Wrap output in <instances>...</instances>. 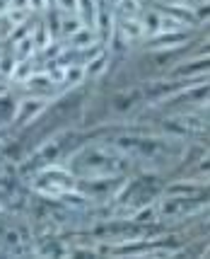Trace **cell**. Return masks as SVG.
<instances>
[{
    "mask_svg": "<svg viewBox=\"0 0 210 259\" xmlns=\"http://www.w3.org/2000/svg\"><path fill=\"white\" fill-rule=\"evenodd\" d=\"M48 109V102L41 95H34V97H27V100L17 102V112H15V124L17 126H27L36 121L41 114Z\"/></svg>",
    "mask_w": 210,
    "mask_h": 259,
    "instance_id": "ba28073f",
    "label": "cell"
},
{
    "mask_svg": "<svg viewBox=\"0 0 210 259\" xmlns=\"http://www.w3.org/2000/svg\"><path fill=\"white\" fill-rule=\"evenodd\" d=\"M104 3H107V5H109V8H114V5H116V3H119V0H104Z\"/></svg>",
    "mask_w": 210,
    "mask_h": 259,
    "instance_id": "484cf974",
    "label": "cell"
},
{
    "mask_svg": "<svg viewBox=\"0 0 210 259\" xmlns=\"http://www.w3.org/2000/svg\"><path fill=\"white\" fill-rule=\"evenodd\" d=\"M188 44V34L186 29H181V32H160L152 36V44L150 49L152 51H172V49H179V46H186Z\"/></svg>",
    "mask_w": 210,
    "mask_h": 259,
    "instance_id": "9c48e42d",
    "label": "cell"
},
{
    "mask_svg": "<svg viewBox=\"0 0 210 259\" xmlns=\"http://www.w3.org/2000/svg\"><path fill=\"white\" fill-rule=\"evenodd\" d=\"M150 3H155V0H150Z\"/></svg>",
    "mask_w": 210,
    "mask_h": 259,
    "instance_id": "83f0119b",
    "label": "cell"
},
{
    "mask_svg": "<svg viewBox=\"0 0 210 259\" xmlns=\"http://www.w3.org/2000/svg\"><path fill=\"white\" fill-rule=\"evenodd\" d=\"M119 32H121V36L126 39V41H133V39L145 36V29H143V24H140L138 17H131V20H123L121 17V22H119Z\"/></svg>",
    "mask_w": 210,
    "mask_h": 259,
    "instance_id": "2e32d148",
    "label": "cell"
},
{
    "mask_svg": "<svg viewBox=\"0 0 210 259\" xmlns=\"http://www.w3.org/2000/svg\"><path fill=\"white\" fill-rule=\"evenodd\" d=\"M29 36H32L34 46H39V49H44V46L51 44V32H48V27H46V24H36V27H32Z\"/></svg>",
    "mask_w": 210,
    "mask_h": 259,
    "instance_id": "ffe728a7",
    "label": "cell"
},
{
    "mask_svg": "<svg viewBox=\"0 0 210 259\" xmlns=\"http://www.w3.org/2000/svg\"><path fill=\"white\" fill-rule=\"evenodd\" d=\"M32 242L27 237V230L22 226H5L0 230V254H10V257H22L27 252H32Z\"/></svg>",
    "mask_w": 210,
    "mask_h": 259,
    "instance_id": "52a82bcc",
    "label": "cell"
},
{
    "mask_svg": "<svg viewBox=\"0 0 210 259\" xmlns=\"http://www.w3.org/2000/svg\"><path fill=\"white\" fill-rule=\"evenodd\" d=\"M111 146L119 148L131 162H138L145 169H160L177 165L186 155V141L174 136H147V134H123L111 138Z\"/></svg>",
    "mask_w": 210,
    "mask_h": 259,
    "instance_id": "7a4b0ae2",
    "label": "cell"
},
{
    "mask_svg": "<svg viewBox=\"0 0 210 259\" xmlns=\"http://www.w3.org/2000/svg\"><path fill=\"white\" fill-rule=\"evenodd\" d=\"M0 211H3V203H0Z\"/></svg>",
    "mask_w": 210,
    "mask_h": 259,
    "instance_id": "4316f807",
    "label": "cell"
},
{
    "mask_svg": "<svg viewBox=\"0 0 210 259\" xmlns=\"http://www.w3.org/2000/svg\"><path fill=\"white\" fill-rule=\"evenodd\" d=\"M167 15H172L174 20H179L181 24H186V27H193V24H198V20H196V12H193V8L191 5H181V3H169L165 8Z\"/></svg>",
    "mask_w": 210,
    "mask_h": 259,
    "instance_id": "7c38bea8",
    "label": "cell"
},
{
    "mask_svg": "<svg viewBox=\"0 0 210 259\" xmlns=\"http://www.w3.org/2000/svg\"><path fill=\"white\" fill-rule=\"evenodd\" d=\"M8 34H12V27H10V22L5 20V15H0V39H5Z\"/></svg>",
    "mask_w": 210,
    "mask_h": 259,
    "instance_id": "cb8c5ba5",
    "label": "cell"
},
{
    "mask_svg": "<svg viewBox=\"0 0 210 259\" xmlns=\"http://www.w3.org/2000/svg\"><path fill=\"white\" fill-rule=\"evenodd\" d=\"M32 252H36L39 257H70L73 254V249L66 247L58 237H46L41 245L32 247Z\"/></svg>",
    "mask_w": 210,
    "mask_h": 259,
    "instance_id": "8fae6325",
    "label": "cell"
},
{
    "mask_svg": "<svg viewBox=\"0 0 210 259\" xmlns=\"http://www.w3.org/2000/svg\"><path fill=\"white\" fill-rule=\"evenodd\" d=\"M15 112H17V100L8 97V92L0 95V128L15 124Z\"/></svg>",
    "mask_w": 210,
    "mask_h": 259,
    "instance_id": "9a60e30c",
    "label": "cell"
},
{
    "mask_svg": "<svg viewBox=\"0 0 210 259\" xmlns=\"http://www.w3.org/2000/svg\"><path fill=\"white\" fill-rule=\"evenodd\" d=\"M8 8H10V0H0V15H5Z\"/></svg>",
    "mask_w": 210,
    "mask_h": 259,
    "instance_id": "d4e9b609",
    "label": "cell"
},
{
    "mask_svg": "<svg viewBox=\"0 0 210 259\" xmlns=\"http://www.w3.org/2000/svg\"><path fill=\"white\" fill-rule=\"evenodd\" d=\"M205 128H208V121L200 114L181 112V114H174V116L165 119V134L174 136L179 141H186V138H193V136H203Z\"/></svg>",
    "mask_w": 210,
    "mask_h": 259,
    "instance_id": "8992f818",
    "label": "cell"
},
{
    "mask_svg": "<svg viewBox=\"0 0 210 259\" xmlns=\"http://www.w3.org/2000/svg\"><path fill=\"white\" fill-rule=\"evenodd\" d=\"M27 17H29V10H27V8H8V12H5V20L10 22L12 32H15L17 27H22V24L27 22Z\"/></svg>",
    "mask_w": 210,
    "mask_h": 259,
    "instance_id": "d6986e66",
    "label": "cell"
},
{
    "mask_svg": "<svg viewBox=\"0 0 210 259\" xmlns=\"http://www.w3.org/2000/svg\"><path fill=\"white\" fill-rule=\"evenodd\" d=\"M99 8L101 5H97V0H78L75 15H78L80 24L87 27V29H94L97 27V17H99Z\"/></svg>",
    "mask_w": 210,
    "mask_h": 259,
    "instance_id": "30bf717a",
    "label": "cell"
},
{
    "mask_svg": "<svg viewBox=\"0 0 210 259\" xmlns=\"http://www.w3.org/2000/svg\"><path fill=\"white\" fill-rule=\"evenodd\" d=\"M24 85H27L32 92H41V90H44L46 95H48V92L54 90L56 82H54V75H48V73H32L29 78L24 80Z\"/></svg>",
    "mask_w": 210,
    "mask_h": 259,
    "instance_id": "5bb4252c",
    "label": "cell"
},
{
    "mask_svg": "<svg viewBox=\"0 0 210 259\" xmlns=\"http://www.w3.org/2000/svg\"><path fill=\"white\" fill-rule=\"evenodd\" d=\"M56 5L61 8V12H75L78 0H56Z\"/></svg>",
    "mask_w": 210,
    "mask_h": 259,
    "instance_id": "603a6c76",
    "label": "cell"
},
{
    "mask_svg": "<svg viewBox=\"0 0 210 259\" xmlns=\"http://www.w3.org/2000/svg\"><path fill=\"white\" fill-rule=\"evenodd\" d=\"M15 54H12V58L15 61H29L34 54V41H32V36L27 34V36H22L17 44H15V49H12Z\"/></svg>",
    "mask_w": 210,
    "mask_h": 259,
    "instance_id": "ac0fdd59",
    "label": "cell"
},
{
    "mask_svg": "<svg viewBox=\"0 0 210 259\" xmlns=\"http://www.w3.org/2000/svg\"><path fill=\"white\" fill-rule=\"evenodd\" d=\"M140 24H143V29H145V34H147V36H155V34L160 32V12H157V10H147V15L140 20Z\"/></svg>",
    "mask_w": 210,
    "mask_h": 259,
    "instance_id": "44dd1931",
    "label": "cell"
},
{
    "mask_svg": "<svg viewBox=\"0 0 210 259\" xmlns=\"http://www.w3.org/2000/svg\"><path fill=\"white\" fill-rule=\"evenodd\" d=\"M162 182H160V175L155 169H147L145 175H138L128 180L126 184H121L116 194H114V201L119 206V218H131L138 208H143L147 203L157 201V196L162 194Z\"/></svg>",
    "mask_w": 210,
    "mask_h": 259,
    "instance_id": "3957f363",
    "label": "cell"
},
{
    "mask_svg": "<svg viewBox=\"0 0 210 259\" xmlns=\"http://www.w3.org/2000/svg\"><path fill=\"white\" fill-rule=\"evenodd\" d=\"M34 194L44 196V199H58L61 194L70 192L78 187V180L73 177V172L66 167V165H46V167H39L34 172L32 182H29Z\"/></svg>",
    "mask_w": 210,
    "mask_h": 259,
    "instance_id": "277c9868",
    "label": "cell"
},
{
    "mask_svg": "<svg viewBox=\"0 0 210 259\" xmlns=\"http://www.w3.org/2000/svg\"><path fill=\"white\" fill-rule=\"evenodd\" d=\"M191 75H208V56H200L196 61H188L186 66H179L174 70V78H191Z\"/></svg>",
    "mask_w": 210,
    "mask_h": 259,
    "instance_id": "4fadbf2b",
    "label": "cell"
},
{
    "mask_svg": "<svg viewBox=\"0 0 210 259\" xmlns=\"http://www.w3.org/2000/svg\"><path fill=\"white\" fill-rule=\"evenodd\" d=\"M78 182H116L131 172L133 162L111 143H87L68 153L63 162Z\"/></svg>",
    "mask_w": 210,
    "mask_h": 259,
    "instance_id": "6da1fadb",
    "label": "cell"
},
{
    "mask_svg": "<svg viewBox=\"0 0 210 259\" xmlns=\"http://www.w3.org/2000/svg\"><path fill=\"white\" fill-rule=\"evenodd\" d=\"M114 10L119 12V17H123V20L138 17L140 15V0H119L114 5Z\"/></svg>",
    "mask_w": 210,
    "mask_h": 259,
    "instance_id": "e0dca14e",
    "label": "cell"
},
{
    "mask_svg": "<svg viewBox=\"0 0 210 259\" xmlns=\"http://www.w3.org/2000/svg\"><path fill=\"white\" fill-rule=\"evenodd\" d=\"M157 206V221H184L208 211V199L198 194H165Z\"/></svg>",
    "mask_w": 210,
    "mask_h": 259,
    "instance_id": "5b68a950",
    "label": "cell"
},
{
    "mask_svg": "<svg viewBox=\"0 0 210 259\" xmlns=\"http://www.w3.org/2000/svg\"><path fill=\"white\" fill-rule=\"evenodd\" d=\"M51 5V0H27V8H29V12L32 10H46Z\"/></svg>",
    "mask_w": 210,
    "mask_h": 259,
    "instance_id": "7402d4cb",
    "label": "cell"
}]
</instances>
